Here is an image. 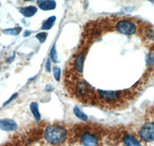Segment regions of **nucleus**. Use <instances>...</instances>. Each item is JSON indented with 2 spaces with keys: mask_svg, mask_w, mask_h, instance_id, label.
<instances>
[{
  "mask_svg": "<svg viewBox=\"0 0 154 146\" xmlns=\"http://www.w3.org/2000/svg\"><path fill=\"white\" fill-rule=\"evenodd\" d=\"M44 138L46 141L53 145H60L66 141L67 132L61 125H49L45 129Z\"/></svg>",
  "mask_w": 154,
  "mask_h": 146,
  "instance_id": "nucleus-1",
  "label": "nucleus"
},
{
  "mask_svg": "<svg viewBox=\"0 0 154 146\" xmlns=\"http://www.w3.org/2000/svg\"><path fill=\"white\" fill-rule=\"evenodd\" d=\"M137 25L129 19H122L116 24V30L126 35H133L137 32Z\"/></svg>",
  "mask_w": 154,
  "mask_h": 146,
  "instance_id": "nucleus-2",
  "label": "nucleus"
},
{
  "mask_svg": "<svg viewBox=\"0 0 154 146\" xmlns=\"http://www.w3.org/2000/svg\"><path fill=\"white\" fill-rule=\"evenodd\" d=\"M140 138L145 141H154V122H146L140 130Z\"/></svg>",
  "mask_w": 154,
  "mask_h": 146,
  "instance_id": "nucleus-3",
  "label": "nucleus"
},
{
  "mask_svg": "<svg viewBox=\"0 0 154 146\" xmlns=\"http://www.w3.org/2000/svg\"><path fill=\"white\" fill-rule=\"evenodd\" d=\"M81 141L84 146H97L98 139L95 135L86 132L81 136Z\"/></svg>",
  "mask_w": 154,
  "mask_h": 146,
  "instance_id": "nucleus-4",
  "label": "nucleus"
},
{
  "mask_svg": "<svg viewBox=\"0 0 154 146\" xmlns=\"http://www.w3.org/2000/svg\"><path fill=\"white\" fill-rule=\"evenodd\" d=\"M100 98L106 102H115L120 97V93L115 91H99Z\"/></svg>",
  "mask_w": 154,
  "mask_h": 146,
  "instance_id": "nucleus-5",
  "label": "nucleus"
},
{
  "mask_svg": "<svg viewBox=\"0 0 154 146\" xmlns=\"http://www.w3.org/2000/svg\"><path fill=\"white\" fill-rule=\"evenodd\" d=\"M18 125L15 121L9 118H5L0 120V129L5 132H10L17 129Z\"/></svg>",
  "mask_w": 154,
  "mask_h": 146,
  "instance_id": "nucleus-6",
  "label": "nucleus"
},
{
  "mask_svg": "<svg viewBox=\"0 0 154 146\" xmlns=\"http://www.w3.org/2000/svg\"><path fill=\"white\" fill-rule=\"evenodd\" d=\"M38 4V7L45 11L53 10L56 7V3L54 0H46V1L41 2Z\"/></svg>",
  "mask_w": 154,
  "mask_h": 146,
  "instance_id": "nucleus-7",
  "label": "nucleus"
},
{
  "mask_svg": "<svg viewBox=\"0 0 154 146\" xmlns=\"http://www.w3.org/2000/svg\"><path fill=\"white\" fill-rule=\"evenodd\" d=\"M20 12L24 16L27 18L32 17L37 12V8L35 6H32V5H30V6H26V7H23L22 9H20Z\"/></svg>",
  "mask_w": 154,
  "mask_h": 146,
  "instance_id": "nucleus-8",
  "label": "nucleus"
},
{
  "mask_svg": "<svg viewBox=\"0 0 154 146\" xmlns=\"http://www.w3.org/2000/svg\"><path fill=\"white\" fill-rule=\"evenodd\" d=\"M123 141L126 146H141L140 141L131 135H126L123 138Z\"/></svg>",
  "mask_w": 154,
  "mask_h": 146,
  "instance_id": "nucleus-9",
  "label": "nucleus"
},
{
  "mask_svg": "<svg viewBox=\"0 0 154 146\" xmlns=\"http://www.w3.org/2000/svg\"><path fill=\"white\" fill-rule=\"evenodd\" d=\"M83 63H84V56H83V53H80L79 56H77L75 59V62H74V65H75V68L79 72L82 73V70H83Z\"/></svg>",
  "mask_w": 154,
  "mask_h": 146,
  "instance_id": "nucleus-10",
  "label": "nucleus"
},
{
  "mask_svg": "<svg viewBox=\"0 0 154 146\" xmlns=\"http://www.w3.org/2000/svg\"><path fill=\"white\" fill-rule=\"evenodd\" d=\"M30 110H31V112L33 115L34 118H35V120L37 122L40 120L41 118V115L40 112H39V110H38V105L36 102H32L30 104Z\"/></svg>",
  "mask_w": 154,
  "mask_h": 146,
  "instance_id": "nucleus-11",
  "label": "nucleus"
},
{
  "mask_svg": "<svg viewBox=\"0 0 154 146\" xmlns=\"http://www.w3.org/2000/svg\"><path fill=\"white\" fill-rule=\"evenodd\" d=\"M56 16H51L49 19H47L46 21L44 22L42 26V29L43 30H49L53 26L56 22Z\"/></svg>",
  "mask_w": 154,
  "mask_h": 146,
  "instance_id": "nucleus-12",
  "label": "nucleus"
},
{
  "mask_svg": "<svg viewBox=\"0 0 154 146\" xmlns=\"http://www.w3.org/2000/svg\"><path fill=\"white\" fill-rule=\"evenodd\" d=\"M73 111H74V114L75 115V116H76L77 118H79V119H81V120H82V121H87L88 120L87 115H86V114H85L84 112H83V111H82V110L79 108V107H77V106L74 107Z\"/></svg>",
  "mask_w": 154,
  "mask_h": 146,
  "instance_id": "nucleus-13",
  "label": "nucleus"
},
{
  "mask_svg": "<svg viewBox=\"0 0 154 146\" xmlns=\"http://www.w3.org/2000/svg\"><path fill=\"white\" fill-rule=\"evenodd\" d=\"M22 28L21 27H15V28L12 29H7L4 31V33L5 35H17L19 33L21 32Z\"/></svg>",
  "mask_w": 154,
  "mask_h": 146,
  "instance_id": "nucleus-14",
  "label": "nucleus"
},
{
  "mask_svg": "<svg viewBox=\"0 0 154 146\" xmlns=\"http://www.w3.org/2000/svg\"><path fill=\"white\" fill-rule=\"evenodd\" d=\"M50 59L51 60L55 63H57L59 62V59H58V55L57 52H56V46H53L52 50H51L50 52Z\"/></svg>",
  "mask_w": 154,
  "mask_h": 146,
  "instance_id": "nucleus-15",
  "label": "nucleus"
},
{
  "mask_svg": "<svg viewBox=\"0 0 154 146\" xmlns=\"http://www.w3.org/2000/svg\"><path fill=\"white\" fill-rule=\"evenodd\" d=\"M47 35H48L47 33L42 32L38 33V34L35 35V37L38 38V41H39L41 43H43V42H45V41L46 40V38H47Z\"/></svg>",
  "mask_w": 154,
  "mask_h": 146,
  "instance_id": "nucleus-16",
  "label": "nucleus"
},
{
  "mask_svg": "<svg viewBox=\"0 0 154 146\" xmlns=\"http://www.w3.org/2000/svg\"><path fill=\"white\" fill-rule=\"evenodd\" d=\"M60 73H61V70L59 66H54L53 67V75H54L55 79L56 81H60Z\"/></svg>",
  "mask_w": 154,
  "mask_h": 146,
  "instance_id": "nucleus-17",
  "label": "nucleus"
},
{
  "mask_svg": "<svg viewBox=\"0 0 154 146\" xmlns=\"http://www.w3.org/2000/svg\"><path fill=\"white\" fill-rule=\"evenodd\" d=\"M46 71H47V72H50L51 71V63H50V60H49V59H48L47 61H46Z\"/></svg>",
  "mask_w": 154,
  "mask_h": 146,
  "instance_id": "nucleus-18",
  "label": "nucleus"
},
{
  "mask_svg": "<svg viewBox=\"0 0 154 146\" xmlns=\"http://www.w3.org/2000/svg\"><path fill=\"white\" fill-rule=\"evenodd\" d=\"M17 96H18V95L16 94H16H14V95H12V96H11V98H10V99H9V100H8V101H6V102H5V103H4V105H6L9 104V103H10L12 101V100H14V99H16V97H17Z\"/></svg>",
  "mask_w": 154,
  "mask_h": 146,
  "instance_id": "nucleus-19",
  "label": "nucleus"
},
{
  "mask_svg": "<svg viewBox=\"0 0 154 146\" xmlns=\"http://www.w3.org/2000/svg\"><path fill=\"white\" fill-rule=\"evenodd\" d=\"M30 34H31V32H29L28 30H26V31L25 32V33H24V37L29 36V35Z\"/></svg>",
  "mask_w": 154,
  "mask_h": 146,
  "instance_id": "nucleus-20",
  "label": "nucleus"
},
{
  "mask_svg": "<svg viewBox=\"0 0 154 146\" xmlns=\"http://www.w3.org/2000/svg\"><path fill=\"white\" fill-rule=\"evenodd\" d=\"M43 1H46V0H38V1H37V2H38V3H39V2H43Z\"/></svg>",
  "mask_w": 154,
  "mask_h": 146,
  "instance_id": "nucleus-21",
  "label": "nucleus"
},
{
  "mask_svg": "<svg viewBox=\"0 0 154 146\" xmlns=\"http://www.w3.org/2000/svg\"><path fill=\"white\" fill-rule=\"evenodd\" d=\"M148 1L151 2H152V3H154V0H148Z\"/></svg>",
  "mask_w": 154,
  "mask_h": 146,
  "instance_id": "nucleus-22",
  "label": "nucleus"
},
{
  "mask_svg": "<svg viewBox=\"0 0 154 146\" xmlns=\"http://www.w3.org/2000/svg\"><path fill=\"white\" fill-rule=\"evenodd\" d=\"M24 1H26V2H29V1H32V0H24Z\"/></svg>",
  "mask_w": 154,
  "mask_h": 146,
  "instance_id": "nucleus-23",
  "label": "nucleus"
}]
</instances>
